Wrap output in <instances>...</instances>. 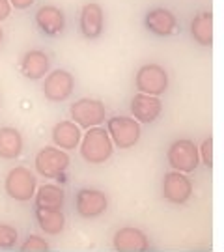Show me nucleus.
<instances>
[{
  "instance_id": "1",
  "label": "nucleus",
  "mask_w": 224,
  "mask_h": 252,
  "mask_svg": "<svg viewBox=\"0 0 224 252\" xmlns=\"http://www.w3.org/2000/svg\"><path fill=\"white\" fill-rule=\"evenodd\" d=\"M114 142L103 127H90L81 140V155L88 164H103L112 157Z\"/></svg>"
},
{
  "instance_id": "2",
  "label": "nucleus",
  "mask_w": 224,
  "mask_h": 252,
  "mask_svg": "<svg viewBox=\"0 0 224 252\" xmlns=\"http://www.w3.org/2000/svg\"><path fill=\"white\" fill-rule=\"evenodd\" d=\"M4 190L9 198L17 202H28L36 196V176L27 166H15L4 180Z\"/></svg>"
},
{
  "instance_id": "3",
  "label": "nucleus",
  "mask_w": 224,
  "mask_h": 252,
  "mask_svg": "<svg viewBox=\"0 0 224 252\" xmlns=\"http://www.w3.org/2000/svg\"><path fill=\"white\" fill-rule=\"evenodd\" d=\"M69 116L79 127L90 129V127L101 126L107 120V108L99 99L82 97L69 107Z\"/></svg>"
},
{
  "instance_id": "4",
  "label": "nucleus",
  "mask_w": 224,
  "mask_h": 252,
  "mask_svg": "<svg viewBox=\"0 0 224 252\" xmlns=\"http://www.w3.org/2000/svg\"><path fill=\"white\" fill-rule=\"evenodd\" d=\"M107 131L114 146H118L120 150H129L140 140V124L134 118H110V120H107Z\"/></svg>"
},
{
  "instance_id": "5",
  "label": "nucleus",
  "mask_w": 224,
  "mask_h": 252,
  "mask_svg": "<svg viewBox=\"0 0 224 252\" xmlns=\"http://www.w3.org/2000/svg\"><path fill=\"white\" fill-rule=\"evenodd\" d=\"M69 155L60 150V148H53V146H45L37 152L34 164H36V170L43 176V178H60L64 172L69 168Z\"/></svg>"
},
{
  "instance_id": "6",
  "label": "nucleus",
  "mask_w": 224,
  "mask_h": 252,
  "mask_svg": "<svg viewBox=\"0 0 224 252\" xmlns=\"http://www.w3.org/2000/svg\"><path fill=\"white\" fill-rule=\"evenodd\" d=\"M166 159L174 170L178 172H194L200 161V150L196 148V144L189 138H179L176 142H172L166 153Z\"/></svg>"
},
{
  "instance_id": "7",
  "label": "nucleus",
  "mask_w": 224,
  "mask_h": 252,
  "mask_svg": "<svg viewBox=\"0 0 224 252\" xmlns=\"http://www.w3.org/2000/svg\"><path fill=\"white\" fill-rule=\"evenodd\" d=\"M134 86L142 94L159 97L161 94H164L166 86H168V75L164 71V67H161L159 63H146L136 71Z\"/></svg>"
},
{
  "instance_id": "8",
  "label": "nucleus",
  "mask_w": 224,
  "mask_h": 252,
  "mask_svg": "<svg viewBox=\"0 0 224 252\" xmlns=\"http://www.w3.org/2000/svg\"><path fill=\"white\" fill-rule=\"evenodd\" d=\"M43 95L51 103H62L65 101L75 90V79L69 71L65 69H54L47 73L43 81Z\"/></svg>"
},
{
  "instance_id": "9",
  "label": "nucleus",
  "mask_w": 224,
  "mask_h": 252,
  "mask_svg": "<svg viewBox=\"0 0 224 252\" xmlns=\"http://www.w3.org/2000/svg\"><path fill=\"white\" fill-rule=\"evenodd\" d=\"M108 207L107 194L99 189H81L75 196V209L84 219H96L103 215Z\"/></svg>"
},
{
  "instance_id": "10",
  "label": "nucleus",
  "mask_w": 224,
  "mask_h": 252,
  "mask_svg": "<svg viewBox=\"0 0 224 252\" xmlns=\"http://www.w3.org/2000/svg\"><path fill=\"white\" fill-rule=\"evenodd\" d=\"M192 194V185L183 172H168L162 178V196L172 204H185Z\"/></svg>"
},
{
  "instance_id": "11",
  "label": "nucleus",
  "mask_w": 224,
  "mask_h": 252,
  "mask_svg": "<svg viewBox=\"0 0 224 252\" xmlns=\"http://www.w3.org/2000/svg\"><path fill=\"white\" fill-rule=\"evenodd\" d=\"M112 245H114V251L118 252H146L150 247L148 235L134 226L120 228L112 237Z\"/></svg>"
},
{
  "instance_id": "12",
  "label": "nucleus",
  "mask_w": 224,
  "mask_h": 252,
  "mask_svg": "<svg viewBox=\"0 0 224 252\" xmlns=\"http://www.w3.org/2000/svg\"><path fill=\"white\" fill-rule=\"evenodd\" d=\"M162 112V103L157 95H148L138 92L131 99V114L142 124H153Z\"/></svg>"
},
{
  "instance_id": "13",
  "label": "nucleus",
  "mask_w": 224,
  "mask_h": 252,
  "mask_svg": "<svg viewBox=\"0 0 224 252\" xmlns=\"http://www.w3.org/2000/svg\"><path fill=\"white\" fill-rule=\"evenodd\" d=\"M79 27L84 37L88 39H96L103 34L105 28V15H103V8L97 2H88L84 4L81 9V21Z\"/></svg>"
},
{
  "instance_id": "14",
  "label": "nucleus",
  "mask_w": 224,
  "mask_h": 252,
  "mask_svg": "<svg viewBox=\"0 0 224 252\" xmlns=\"http://www.w3.org/2000/svg\"><path fill=\"white\" fill-rule=\"evenodd\" d=\"M49 67H51V60L39 49H32V51L25 53V56L21 58V65H19L21 73L30 81H39V79L47 77Z\"/></svg>"
},
{
  "instance_id": "15",
  "label": "nucleus",
  "mask_w": 224,
  "mask_h": 252,
  "mask_svg": "<svg viewBox=\"0 0 224 252\" xmlns=\"http://www.w3.org/2000/svg\"><path fill=\"white\" fill-rule=\"evenodd\" d=\"M36 25L45 36H58L65 28V15L56 6H41L36 11Z\"/></svg>"
},
{
  "instance_id": "16",
  "label": "nucleus",
  "mask_w": 224,
  "mask_h": 252,
  "mask_svg": "<svg viewBox=\"0 0 224 252\" xmlns=\"http://www.w3.org/2000/svg\"><path fill=\"white\" fill-rule=\"evenodd\" d=\"M144 25L155 36H170V34H174L176 27H178V21H176L170 9L153 8L146 13Z\"/></svg>"
},
{
  "instance_id": "17",
  "label": "nucleus",
  "mask_w": 224,
  "mask_h": 252,
  "mask_svg": "<svg viewBox=\"0 0 224 252\" xmlns=\"http://www.w3.org/2000/svg\"><path fill=\"white\" fill-rule=\"evenodd\" d=\"M81 140H82L81 127L77 126L73 120L58 122L53 127V142L60 150H75L77 146H81Z\"/></svg>"
},
{
  "instance_id": "18",
  "label": "nucleus",
  "mask_w": 224,
  "mask_h": 252,
  "mask_svg": "<svg viewBox=\"0 0 224 252\" xmlns=\"http://www.w3.org/2000/svg\"><path fill=\"white\" fill-rule=\"evenodd\" d=\"M64 200H65V192L60 185L45 183L36 190L34 206L36 209H62Z\"/></svg>"
},
{
  "instance_id": "19",
  "label": "nucleus",
  "mask_w": 224,
  "mask_h": 252,
  "mask_svg": "<svg viewBox=\"0 0 224 252\" xmlns=\"http://www.w3.org/2000/svg\"><path fill=\"white\" fill-rule=\"evenodd\" d=\"M23 152V135L15 127H0V157L17 159Z\"/></svg>"
},
{
  "instance_id": "20",
  "label": "nucleus",
  "mask_w": 224,
  "mask_h": 252,
  "mask_svg": "<svg viewBox=\"0 0 224 252\" xmlns=\"http://www.w3.org/2000/svg\"><path fill=\"white\" fill-rule=\"evenodd\" d=\"M39 228L47 235H58L65 228V217L62 209H36L34 211Z\"/></svg>"
},
{
  "instance_id": "21",
  "label": "nucleus",
  "mask_w": 224,
  "mask_h": 252,
  "mask_svg": "<svg viewBox=\"0 0 224 252\" xmlns=\"http://www.w3.org/2000/svg\"><path fill=\"white\" fill-rule=\"evenodd\" d=\"M191 34L202 47H211L213 43V15H211V11H204L192 19Z\"/></svg>"
},
{
  "instance_id": "22",
  "label": "nucleus",
  "mask_w": 224,
  "mask_h": 252,
  "mask_svg": "<svg viewBox=\"0 0 224 252\" xmlns=\"http://www.w3.org/2000/svg\"><path fill=\"white\" fill-rule=\"evenodd\" d=\"M19 232L11 224L0 222V249H11L17 245Z\"/></svg>"
},
{
  "instance_id": "23",
  "label": "nucleus",
  "mask_w": 224,
  "mask_h": 252,
  "mask_svg": "<svg viewBox=\"0 0 224 252\" xmlns=\"http://www.w3.org/2000/svg\"><path fill=\"white\" fill-rule=\"evenodd\" d=\"M51 249L49 243L45 241L41 235H28L27 239H25V243L21 245V252H47Z\"/></svg>"
},
{
  "instance_id": "24",
  "label": "nucleus",
  "mask_w": 224,
  "mask_h": 252,
  "mask_svg": "<svg viewBox=\"0 0 224 252\" xmlns=\"http://www.w3.org/2000/svg\"><path fill=\"white\" fill-rule=\"evenodd\" d=\"M200 153H202V159H204V164L207 168L213 166V140L211 138H206L204 144L200 148Z\"/></svg>"
},
{
  "instance_id": "25",
  "label": "nucleus",
  "mask_w": 224,
  "mask_h": 252,
  "mask_svg": "<svg viewBox=\"0 0 224 252\" xmlns=\"http://www.w3.org/2000/svg\"><path fill=\"white\" fill-rule=\"evenodd\" d=\"M11 2L9 0H0V21H6L11 13Z\"/></svg>"
},
{
  "instance_id": "26",
  "label": "nucleus",
  "mask_w": 224,
  "mask_h": 252,
  "mask_svg": "<svg viewBox=\"0 0 224 252\" xmlns=\"http://www.w3.org/2000/svg\"><path fill=\"white\" fill-rule=\"evenodd\" d=\"M11 2V6L15 9H27V8H30L36 0H9Z\"/></svg>"
},
{
  "instance_id": "27",
  "label": "nucleus",
  "mask_w": 224,
  "mask_h": 252,
  "mask_svg": "<svg viewBox=\"0 0 224 252\" xmlns=\"http://www.w3.org/2000/svg\"><path fill=\"white\" fill-rule=\"evenodd\" d=\"M2 37H4V34H2V28H0V43H2Z\"/></svg>"
}]
</instances>
